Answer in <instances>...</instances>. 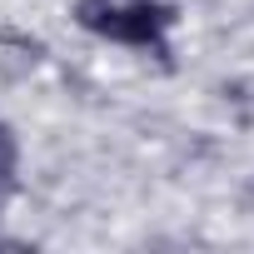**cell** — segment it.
<instances>
[{
  "instance_id": "obj_1",
  "label": "cell",
  "mask_w": 254,
  "mask_h": 254,
  "mask_svg": "<svg viewBox=\"0 0 254 254\" xmlns=\"http://www.w3.org/2000/svg\"><path fill=\"white\" fill-rule=\"evenodd\" d=\"M175 10L170 5H110V0H80V25L95 30V35H110V40H125V45H155L165 50V30H170Z\"/></svg>"
},
{
  "instance_id": "obj_2",
  "label": "cell",
  "mask_w": 254,
  "mask_h": 254,
  "mask_svg": "<svg viewBox=\"0 0 254 254\" xmlns=\"http://www.w3.org/2000/svg\"><path fill=\"white\" fill-rule=\"evenodd\" d=\"M10 165H15V145H10V135L0 130V180L10 175Z\"/></svg>"
}]
</instances>
